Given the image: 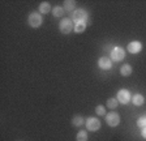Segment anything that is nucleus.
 <instances>
[{"mask_svg": "<svg viewBox=\"0 0 146 141\" xmlns=\"http://www.w3.org/2000/svg\"><path fill=\"white\" fill-rule=\"evenodd\" d=\"M27 22H29V25L31 28H39L40 25L43 24V16L39 12H33L29 15Z\"/></svg>", "mask_w": 146, "mask_h": 141, "instance_id": "1", "label": "nucleus"}, {"mask_svg": "<svg viewBox=\"0 0 146 141\" xmlns=\"http://www.w3.org/2000/svg\"><path fill=\"white\" fill-rule=\"evenodd\" d=\"M72 21L74 24H80V22H85L88 21V12L82 8H78L73 12V17H72Z\"/></svg>", "mask_w": 146, "mask_h": 141, "instance_id": "2", "label": "nucleus"}, {"mask_svg": "<svg viewBox=\"0 0 146 141\" xmlns=\"http://www.w3.org/2000/svg\"><path fill=\"white\" fill-rule=\"evenodd\" d=\"M59 29H60V31L63 34H69L70 31L74 29V24H73V21L70 19H63L60 21V24H59Z\"/></svg>", "mask_w": 146, "mask_h": 141, "instance_id": "3", "label": "nucleus"}, {"mask_svg": "<svg viewBox=\"0 0 146 141\" xmlns=\"http://www.w3.org/2000/svg\"><path fill=\"white\" fill-rule=\"evenodd\" d=\"M85 126H86V129L88 131H91V132H97L100 129V120L97 119V118H88L85 122Z\"/></svg>", "mask_w": 146, "mask_h": 141, "instance_id": "4", "label": "nucleus"}, {"mask_svg": "<svg viewBox=\"0 0 146 141\" xmlns=\"http://www.w3.org/2000/svg\"><path fill=\"white\" fill-rule=\"evenodd\" d=\"M116 99L119 101V103H121V104H127L131 102L132 97H131V93L128 92L127 89H121V90H119L117 94H116Z\"/></svg>", "mask_w": 146, "mask_h": 141, "instance_id": "5", "label": "nucleus"}, {"mask_svg": "<svg viewBox=\"0 0 146 141\" xmlns=\"http://www.w3.org/2000/svg\"><path fill=\"white\" fill-rule=\"evenodd\" d=\"M106 122L110 127H116L119 126V123H120V115L115 111H111V112L106 114Z\"/></svg>", "mask_w": 146, "mask_h": 141, "instance_id": "6", "label": "nucleus"}, {"mask_svg": "<svg viewBox=\"0 0 146 141\" xmlns=\"http://www.w3.org/2000/svg\"><path fill=\"white\" fill-rule=\"evenodd\" d=\"M125 58V51L121 47H115L111 51V60L112 61H121Z\"/></svg>", "mask_w": 146, "mask_h": 141, "instance_id": "7", "label": "nucleus"}, {"mask_svg": "<svg viewBox=\"0 0 146 141\" xmlns=\"http://www.w3.org/2000/svg\"><path fill=\"white\" fill-rule=\"evenodd\" d=\"M98 67L104 70L111 69V68H112V60H111V58H107V56L99 58V60H98Z\"/></svg>", "mask_w": 146, "mask_h": 141, "instance_id": "8", "label": "nucleus"}, {"mask_svg": "<svg viewBox=\"0 0 146 141\" xmlns=\"http://www.w3.org/2000/svg\"><path fill=\"white\" fill-rule=\"evenodd\" d=\"M127 50L129 54H138V52L142 50V45H141V42H138V41H132V42L128 43Z\"/></svg>", "mask_w": 146, "mask_h": 141, "instance_id": "9", "label": "nucleus"}, {"mask_svg": "<svg viewBox=\"0 0 146 141\" xmlns=\"http://www.w3.org/2000/svg\"><path fill=\"white\" fill-rule=\"evenodd\" d=\"M52 12V8H51V4L48 3V1H43V3H40L39 5V13L40 15H47V13Z\"/></svg>", "mask_w": 146, "mask_h": 141, "instance_id": "10", "label": "nucleus"}, {"mask_svg": "<svg viewBox=\"0 0 146 141\" xmlns=\"http://www.w3.org/2000/svg\"><path fill=\"white\" fill-rule=\"evenodd\" d=\"M131 101L134 106H142V104L145 103V98H143L142 94H134Z\"/></svg>", "mask_w": 146, "mask_h": 141, "instance_id": "11", "label": "nucleus"}, {"mask_svg": "<svg viewBox=\"0 0 146 141\" xmlns=\"http://www.w3.org/2000/svg\"><path fill=\"white\" fill-rule=\"evenodd\" d=\"M74 8H76V1L73 0H65L64 1V11L65 12H74Z\"/></svg>", "mask_w": 146, "mask_h": 141, "instance_id": "12", "label": "nucleus"}, {"mask_svg": "<svg viewBox=\"0 0 146 141\" xmlns=\"http://www.w3.org/2000/svg\"><path fill=\"white\" fill-rule=\"evenodd\" d=\"M120 73H121V76L124 77H128L132 74V67L129 64H124L121 68H120Z\"/></svg>", "mask_w": 146, "mask_h": 141, "instance_id": "13", "label": "nucleus"}, {"mask_svg": "<svg viewBox=\"0 0 146 141\" xmlns=\"http://www.w3.org/2000/svg\"><path fill=\"white\" fill-rule=\"evenodd\" d=\"M85 122L86 120L84 119V118L81 116V115H77V116H74L73 118V120H72V124L74 127H81L82 124H85Z\"/></svg>", "mask_w": 146, "mask_h": 141, "instance_id": "14", "label": "nucleus"}, {"mask_svg": "<svg viewBox=\"0 0 146 141\" xmlns=\"http://www.w3.org/2000/svg\"><path fill=\"white\" fill-rule=\"evenodd\" d=\"M117 104H119V101L116 98H110V99H107V103H106V106H107V108H111V110H115L116 107H117Z\"/></svg>", "mask_w": 146, "mask_h": 141, "instance_id": "15", "label": "nucleus"}, {"mask_svg": "<svg viewBox=\"0 0 146 141\" xmlns=\"http://www.w3.org/2000/svg\"><path fill=\"white\" fill-rule=\"evenodd\" d=\"M52 15L55 16V17H61V16H64V8L60 5H56L54 7V9H52Z\"/></svg>", "mask_w": 146, "mask_h": 141, "instance_id": "16", "label": "nucleus"}, {"mask_svg": "<svg viewBox=\"0 0 146 141\" xmlns=\"http://www.w3.org/2000/svg\"><path fill=\"white\" fill-rule=\"evenodd\" d=\"M86 26L88 25L85 24V22H80V24H74V31L76 33H84L85 31V29H86Z\"/></svg>", "mask_w": 146, "mask_h": 141, "instance_id": "17", "label": "nucleus"}, {"mask_svg": "<svg viewBox=\"0 0 146 141\" xmlns=\"http://www.w3.org/2000/svg\"><path fill=\"white\" fill-rule=\"evenodd\" d=\"M76 141H88V132L80 131L76 136Z\"/></svg>", "mask_w": 146, "mask_h": 141, "instance_id": "18", "label": "nucleus"}, {"mask_svg": "<svg viewBox=\"0 0 146 141\" xmlns=\"http://www.w3.org/2000/svg\"><path fill=\"white\" fill-rule=\"evenodd\" d=\"M95 112H97V115H99V116H106V107L102 106V104H99V106L95 107Z\"/></svg>", "mask_w": 146, "mask_h": 141, "instance_id": "19", "label": "nucleus"}, {"mask_svg": "<svg viewBox=\"0 0 146 141\" xmlns=\"http://www.w3.org/2000/svg\"><path fill=\"white\" fill-rule=\"evenodd\" d=\"M137 126L140 127L141 129L145 128V127H146V116H141V118H138V120H137Z\"/></svg>", "mask_w": 146, "mask_h": 141, "instance_id": "20", "label": "nucleus"}, {"mask_svg": "<svg viewBox=\"0 0 146 141\" xmlns=\"http://www.w3.org/2000/svg\"><path fill=\"white\" fill-rule=\"evenodd\" d=\"M141 135H142V137L146 140V127H145V128H142V131H141Z\"/></svg>", "mask_w": 146, "mask_h": 141, "instance_id": "21", "label": "nucleus"}]
</instances>
